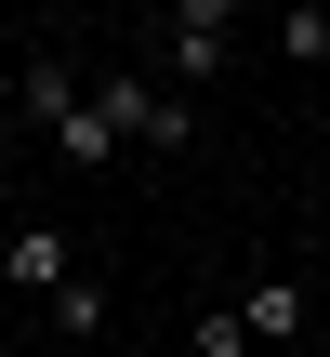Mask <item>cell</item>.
I'll use <instances>...</instances> for the list:
<instances>
[{
	"label": "cell",
	"mask_w": 330,
	"mask_h": 357,
	"mask_svg": "<svg viewBox=\"0 0 330 357\" xmlns=\"http://www.w3.org/2000/svg\"><path fill=\"white\" fill-rule=\"evenodd\" d=\"M225 40H238V13H225V0H185V13L159 26V93L212 79V66H225Z\"/></svg>",
	"instance_id": "1"
},
{
	"label": "cell",
	"mask_w": 330,
	"mask_h": 357,
	"mask_svg": "<svg viewBox=\"0 0 330 357\" xmlns=\"http://www.w3.org/2000/svg\"><path fill=\"white\" fill-rule=\"evenodd\" d=\"M238 318H251V344H304L317 291H304V278H251V291H238Z\"/></svg>",
	"instance_id": "2"
},
{
	"label": "cell",
	"mask_w": 330,
	"mask_h": 357,
	"mask_svg": "<svg viewBox=\"0 0 330 357\" xmlns=\"http://www.w3.org/2000/svg\"><path fill=\"white\" fill-rule=\"evenodd\" d=\"M0 265H13V291H66V278H79V238H66V225H26Z\"/></svg>",
	"instance_id": "3"
},
{
	"label": "cell",
	"mask_w": 330,
	"mask_h": 357,
	"mask_svg": "<svg viewBox=\"0 0 330 357\" xmlns=\"http://www.w3.org/2000/svg\"><path fill=\"white\" fill-rule=\"evenodd\" d=\"M53 331H66V344H93V331H106V291H93V278H66V291H53Z\"/></svg>",
	"instance_id": "4"
},
{
	"label": "cell",
	"mask_w": 330,
	"mask_h": 357,
	"mask_svg": "<svg viewBox=\"0 0 330 357\" xmlns=\"http://www.w3.org/2000/svg\"><path fill=\"white\" fill-rule=\"evenodd\" d=\"M278 53L291 66H330V13H278Z\"/></svg>",
	"instance_id": "5"
},
{
	"label": "cell",
	"mask_w": 330,
	"mask_h": 357,
	"mask_svg": "<svg viewBox=\"0 0 330 357\" xmlns=\"http://www.w3.org/2000/svg\"><path fill=\"white\" fill-rule=\"evenodd\" d=\"M198 357H251V318H238V305H212V318H198Z\"/></svg>",
	"instance_id": "6"
}]
</instances>
